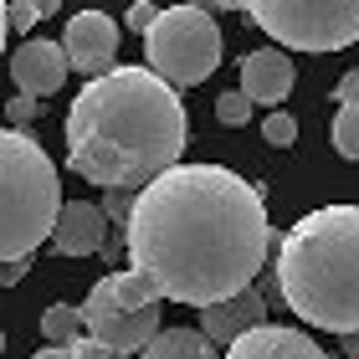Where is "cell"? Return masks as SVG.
Listing matches in <instances>:
<instances>
[{"mask_svg":"<svg viewBox=\"0 0 359 359\" xmlns=\"http://www.w3.org/2000/svg\"><path fill=\"white\" fill-rule=\"evenodd\" d=\"M67 72H72V62L62 52V41H46V36L21 41L15 57H11V77H15V88L26 97H52L62 83H67Z\"/></svg>","mask_w":359,"mask_h":359,"instance_id":"obj_9","label":"cell"},{"mask_svg":"<svg viewBox=\"0 0 359 359\" xmlns=\"http://www.w3.org/2000/svg\"><path fill=\"white\" fill-rule=\"evenodd\" d=\"M26 272H31V257H26V262H6V272H0V277H6V287H15Z\"/></svg>","mask_w":359,"mask_h":359,"instance_id":"obj_25","label":"cell"},{"mask_svg":"<svg viewBox=\"0 0 359 359\" xmlns=\"http://www.w3.org/2000/svg\"><path fill=\"white\" fill-rule=\"evenodd\" d=\"M262 139L277 144V149L298 144V118H292V113H267V118H262Z\"/></svg>","mask_w":359,"mask_h":359,"instance_id":"obj_20","label":"cell"},{"mask_svg":"<svg viewBox=\"0 0 359 359\" xmlns=\"http://www.w3.org/2000/svg\"><path fill=\"white\" fill-rule=\"evenodd\" d=\"M144 67L170 88H195L221 67V26L205 6H170L144 36Z\"/></svg>","mask_w":359,"mask_h":359,"instance_id":"obj_5","label":"cell"},{"mask_svg":"<svg viewBox=\"0 0 359 359\" xmlns=\"http://www.w3.org/2000/svg\"><path fill=\"white\" fill-rule=\"evenodd\" d=\"M62 52H67L72 72H88V83L113 72V57H118V21H113L108 11H77L67 21Z\"/></svg>","mask_w":359,"mask_h":359,"instance_id":"obj_8","label":"cell"},{"mask_svg":"<svg viewBox=\"0 0 359 359\" xmlns=\"http://www.w3.org/2000/svg\"><path fill=\"white\" fill-rule=\"evenodd\" d=\"M52 247L62 257H93V252H103L108 247V216H103V205L67 201V210H62V221H57Z\"/></svg>","mask_w":359,"mask_h":359,"instance_id":"obj_12","label":"cell"},{"mask_svg":"<svg viewBox=\"0 0 359 359\" xmlns=\"http://www.w3.org/2000/svg\"><path fill=\"white\" fill-rule=\"evenodd\" d=\"M339 108H359V67H349L344 77H339Z\"/></svg>","mask_w":359,"mask_h":359,"instance_id":"obj_23","label":"cell"},{"mask_svg":"<svg viewBox=\"0 0 359 359\" xmlns=\"http://www.w3.org/2000/svg\"><path fill=\"white\" fill-rule=\"evenodd\" d=\"M190 123L180 88L149 67H113L67 108V170L103 190H149L180 170Z\"/></svg>","mask_w":359,"mask_h":359,"instance_id":"obj_2","label":"cell"},{"mask_svg":"<svg viewBox=\"0 0 359 359\" xmlns=\"http://www.w3.org/2000/svg\"><path fill=\"white\" fill-rule=\"evenodd\" d=\"M128 267L149 277L159 298L216 308L257 287L272 221L262 190L226 165H180L149 190L123 226Z\"/></svg>","mask_w":359,"mask_h":359,"instance_id":"obj_1","label":"cell"},{"mask_svg":"<svg viewBox=\"0 0 359 359\" xmlns=\"http://www.w3.org/2000/svg\"><path fill=\"white\" fill-rule=\"evenodd\" d=\"M339 344H344V359H359V334H344Z\"/></svg>","mask_w":359,"mask_h":359,"instance_id":"obj_26","label":"cell"},{"mask_svg":"<svg viewBox=\"0 0 359 359\" xmlns=\"http://www.w3.org/2000/svg\"><path fill=\"white\" fill-rule=\"evenodd\" d=\"M139 359H226V354H216V344L201 329H165Z\"/></svg>","mask_w":359,"mask_h":359,"instance_id":"obj_14","label":"cell"},{"mask_svg":"<svg viewBox=\"0 0 359 359\" xmlns=\"http://www.w3.org/2000/svg\"><path fill=\"white\" fill-rule=\"evenodd\" d=\"M252 108H257V103H252V97L241 93V88L216 97V118H221L226 128H241V123H252Z\"/></svg>","mask_w":359,"mask_h":359,"instance_id":"obj_19","label":"cell"},{"mask_svg":"<svg viewBox=\"0 0 359 359\" xmlns=\"http://www.w3.org/2000/svg\"><path fill=\"white\" fill-rule=\"evenodd\" d=\"M292 77H298V67H292V57L283 46H262V52L241 57V93L252 103H283L292 93Z\"/></svg>","mask_w":359,"mask_h":359,"instance_id":"obj_11","label":"cell"},{"mask_svg":"<svg viewBox=\"0 0 359 359\" xmlns=\"http://www.w3.org/2000/svg\"><path fill=\"white\" fill-rule=\"evenodd\" d=\"M52 11H57V0H6V6H0V21H6L11 31H31L41 15H52Z\"/></svg>","mask_w":359,"mask_h":359,"instance_id":"obj_17","label":"cell"},{"mask_svg":"<svg viewBox=\"0 0 359 359\" xmlns=\"http://www.w3.org/2000/svg\"><path fill=\"white\" fill-rule=\"evenodd\" d=\"M267 303H262V287H247L241 298H226V303H216V308H205L201 313V334L210 339V344H241L247 334H257V329H267Z\"/></svg>","mask_w":359,"mask_h":359,"instance_id":"obj_10","label":"cell"},{"mask_svg":"<svg viewBox=\"0 0 359 359\" xmlns=\"http://www.w3.org/2000/svg\"><path fill=\"white\" fill-rule=\"evenodd\" d=\"M62 210L67 201H62V180L46 149L6 123L0 134V257L26 262L46 236H57Z\"/></svg>","mask_w":359,"mask_h":359,"instance_id":"obj_4","label":"cell"},{"mask_svg":"<svg viewBox=\"0 0 359 359\" xmlns=\"http://www.w3.org/2000/svg\"><path fill=\"white\" fill-rule=\"evenodd\" d=\"M226 359H329V354H323L308 334L283 329V323H267V329L247 334L241 344H231Z\"/></svg>","mask_w":359,"mask_h":359,"instance_id":"obj_13","label":"cell"},{"mask_svg":"<svg viewBox=\"0 0 359 359\" xmlns=\"http://www.w3.org/2000/svg\"><path fill=\"white\" fill-rule=\"evenodd\" d=\"M83 318H88V339L93 344H103L108 354H144L154 344L159 334V308H128L118 292H113V277L103 283H93L88 303H83Z\"/></svg>","mask_w":359,"mask_h":359,"instance_id":"obj_7","label":"cell"},{"mask_svg":"<svg viewBox=\"0 0 359 359\" xmlns=\"http://www.w3.org/2000/svg\"><path fill=\"white\" fill-rule=\"evenodd\" d=\"M272 277L308 329L359 334V205H318L287 226Z\"/></svg>","mask_w":359,"mask_h":359,"instance_id":"obj_3","label":"cell"},{"mask_svg":"<svg viewBox=\"0 0 359 359\" xmlns=\"http://www.w3.org/2000/svg\"><path fill=\"white\" fill-rule=\"evenodd\" d=\"M6 113H11V123H26V118H36V97H26V93H15L11 103H6Z\"/></svg>","mask_w":359,"mask_h":359,"instance_id":"obj_24","label":"cell"},{"mask_svg":"<svg viewBox=\"0 0 359 359\" xmlns=\"http://www.w3.org/2000/svg\"><path fill=\"white\" fill-rule=\"evenodd\" d=\"M247 15L277 46L339 52L359 41V0H252Z\"/></svg>","mask_w":359,"mask_h":359,"instance_id":"obj_6","label":"cell"},{"mask_svg":"<svg viewBox=\"0 0 359 359\" xmlns=\"http://www.w3.org/2000/svg\"><path fill=\"white\" fill-rule=\"evenodd\" d=\"M334 149L344 159H359V108H339V118H334Z\"/></svg>","mask_w":359,"mask_h":359,"instance_id":"obj_18","label":"cell"},{"mask_svg":"<svg viewBox=\"0 0 359 359\" xmlns=\"http://www.w3.org/2000/svg\"><path fill=\"white\" fill-rule=\"evenodd\" d=\"M41 334H46V344H83L88 339V318H83V308H72V303H52L41 313Z\"/></svg>","mask_w":359,"mask_h":359,"instance_id":"obj_15","label":"cell"},{"mask_svg":"<svg viewBox=\"0 0 359 359\" xmlns=\"http://www.w3.org/2000/svg\"><path fill=\"white\" fill-rule=\"evenodd\" d=\"M134 205H139V190H108V195H103V216H108V221H123V226H128Z\"/></svg>","mask_w":359,"mask_h":359,"instance_id":"obj_22","label":"cell"},{"mask_svg":"<svg viewBox=\"0 0 359 359\" xmlns=\"http://www.w3.org/2000/svg\"><path fill=\"white\" fill-rule=\"evenodd\" d=\"M113 292H118L128 308H159V287L149 283V277H139L134 267H128V272H113Z\"/></svg>","mask_w":359,"mask_h":359,"instance_id":"obj_16","label":"cell"},{"mask_svg":"<svg viewBox=\"0 0 359 359\" xmlns=\"http://www.w3.org/2000/svg\"><path fill=\"white\" fill-rule=\"evenodd\" d=\"M31 359H108V349L93 344V339H83V344H46L41 354H31Z\"/></svg>","mask_w":359,"mask_h":359,"instance_id":"obj_21","label":"cell"}]
</instances>
